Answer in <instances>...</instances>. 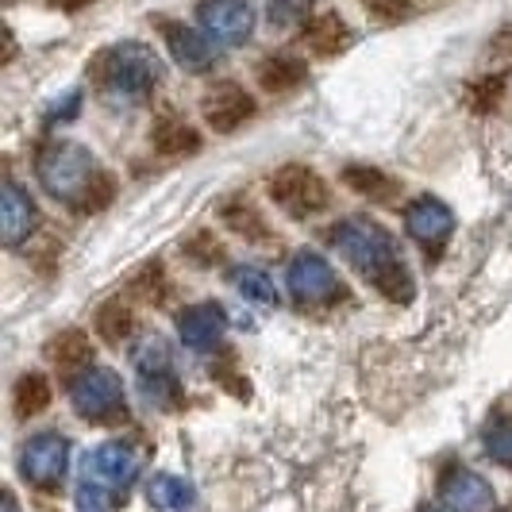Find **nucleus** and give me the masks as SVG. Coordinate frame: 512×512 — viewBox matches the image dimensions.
<instances>
[{"instance_id":"f257e3e1","label":"nucleus","mask_w":512,"mask_h":512,"mask_svg":"<svg viewBox=\"0 0 512 512\" xmlns=\"http://www.w3.org/2000/svg\"><path fill=\"white\" fill-rule=\"evenodd\" d=\"M328 235H332L335 251L347 258L382 297L397 301V305L412 301L416 285H412L409 266L393 255V239H389V231L382 224H374L366 216H351V220L335 224Z\"/></svg>"},{"instance_id":"f03ea898","label":"nucleus","mask_w":512,"mask_h":512,"mask_svg":"<svg viewBox=\"0 0 512 512\" xmlns=\"http://www.w3.org/2000/svg\"><path fill=\"white\" fill-rule=\"evenodd\" d=\"M89 70L104 93L120 97V101H139L162 81V62L143 43H116V47L97 54V62Z\"/></svg>"},{"instance_id":"7ed1b4c3","label":"nucleus","mask_w":512,"mask_h":512,"mask_svg":"<svg viewBox=\"0 0 512 512\" xmlns=\"http://www.w3.org/2000/svg\"><path fill=\"white\" fill-rule=\"evenodd\" d=\"M35 174H39V185L51 193L54 201H70V205H81L85 189L93 185V178L101 174L97 158L85 151L81 143H47L39 158H35Z\"/></svg>"},{"instance_id":"20e7f679","label":"nucleus","mask_w":512,"mask_h":512,"mask_svg":"<svg viewBox=\"0 0 512 512\" xmlns=\"http://www.w3.org/2000/svg\"><path fill=\"white\" fill-rule=\"evenodd\" d=\"M70 401L74 409L89 420V424H112L120 416H128V401H124V382L116 370L108 366H89L70 382Z\"/></svg>"},{"instance_id":"39448f33","label":"nucleus","mask_w":512,"mask_h":512,"mask_svg":"<svg viewBox=\"0 0 512 512\" xmlns=\"http://www.w3.org/2000/svg\"><path fill=\"white\" fill-rule=\"evenodd\" d=\"M266 189H270V201L282 208L285 216H293V220H308V216H316L320 208L328 205V185L308 166H282V170H274V178H270Z\"/></svg>"},{"instance_id":"423d86ee","label":"nucleus","mask_w":512,"mask_h":512,"mask_svg":"<svg viewBox=\"0 0 512 512\" xmlns=\"http://www.w3.org/2000/svg\"><path fill=\"white\" fill-rule=\"evenodd\" d=\"M66 466H70V439L58 436V432H39L24 443V455H20V470L35 489H54L62 486L66 478Z\"/></svg>"},{"instance_id":"0eeeda50","label":"nucleus","mask_w":512,"mask_h":512,"mask_svg":"<svg viewBox=\"0 0 512 512\" xmlns=\"http://www.w3.org/2000/svg\"><path fill=\"white\" fill-rule=\"evenodd\" d=\"M289 293L305 305H320V301H335L343 297V285L335 278V266L316 251H297L289 262Z\"/></svg>"},{"instance_id":"6e6552de","label":"nucleus","mask_w":512,"mask_h":512,"mask_svg":"<svg viewBox=\"0 0 512 512\" xmlns=\"http://www.w3.org/2000/svg\"><path fill=\"white\" fill-rule=\"evenodd\" d=\"M405 228L424 247V255L436 258L447 247L451 231H455V212L443 205L439 197H416L409 205V212H405Z\"/></svg>"},{"instance_id":"1a4fd4ad","label":"nucleus","mask_w":512,"mask_h":512,"mask_svg":"<svg viewBox=\"0 0 512 512\" xmlns=\"http://www.w3.org/2000/svg\"><path fill=\"white\" fill-rule=\"evenodd\" d=\"M201 27L216 43L239 47L255 31V8L247 0H205L201 4Z\"/></svg>"},{"instance_id":"9d476101","label":"nucleus","mask_w":512,"mask_h":512,"mask_svg":"<svg viewBox=\"0 0 512 512\" xmlns=\"http://www.w3.org/2000/svg\"><path fill=\"white\" fill-rule=\"evenodd\" d=\"M85 470H89V478H97L101 486L128 489L131 482L139 478L143 459H139V451H135L131 443L112 439V443H101V447H97V451L85 459Z\"/></svg>"},{"instance_id":"9b49d317","label":"nucleus","mask_w":512,"mask_h":512,"mask_svg":"<svg viewBox=\"0 0 512 512\" xmlns=\"http://www.w3.org/2000/svg\"><path fill=\"white\" fill-rule=\"evenodd\" d=\"M251 116H255V101H251V93H247L243 85H235V81L216 85L205 97V120L216 135H231L235 128H243Z\"/></svg>"},{"instance_id":"f8f14e48","label":"nucleus","mask_w":512,"mask_h":512,"mask_svg":"<svg viewBox=\"0 0 512 512\" xmlns=\"http://www.w3.org/2000/svg\"><path fill=\"white\" fill-rule=\"evenodd\" d=\"M162 35H166V51L174 54V62H178L181 70H189V74H201L208 70L212 62H216V39L208 35L205 27L197 31V27H185V24H162Z\"/></svg>"},{"instance_id":"ddd939ff","label":"nucleus","mask_w":512,"mask_h":512,"mask_svg":"<svg viewBox=\"0 0 512 512\" xmlns=\"http://www.w3.org/2000/svg\"><path fill=\"white\" fill-rule=\"evenodd\" d=\"M35 220H39V212H35L31 193L20 181L8 178L0 185V239L8 247H20L27 235L35 231Z\"/></svg>"},{"instance_id":"4468645a","label":"nucleus","mask_w":512,"mask_h":512,"mask_svg":"<svg viewBox=\"0 0 512 512\" xmlns=\"http://www.w3.org/2000/svg\"><path fill=\"white\" fill-rule=\"evenodd\" d=\"M224 328H228V316H224V308L212 305V301L189 305L178 316L181 343H185V347H193V351H208V347H216V343H220V335H224Z\"/></svg>"},{"instance_id":"2eb2a0df","label":"nucleus","mask_w":512,"mask_h":512,"mask_svg":"<svg viewBox=\"0 0 512 512\" xmlns=\"http://www.w3.org/2000/svg\"><path fill=\"white\" fill-rule=\"evenodd\" d=\"M443 501L455 512H489L493 509V489L474 470H451L443 478Z\"/></svg>"},{"instance_id":"dca6fc26","label":"nucleus","mask_w":512,"mask_h":512,"mask_svg":"<svg viewBox=\"0 0 512 512\" xmlns=\"http://www.w3.org/2000/svg\"><path fill=\"white\" fill-rule=\"evenodd\" d=\"M147 497L154 509L162 512H193L197 509V489L178 474H154L147 482Z\"/></svg>"},{"instance_id":"f3484780","label":"nucleus","mask_w":512,"mask_h":512,"mask_svg":"<svg viewBox=\"0 0 512 512\" xmlns=\"http://www.w3.org/2000/svg\"><path fill=\"white\" fill-rule=\"evenodd\" d=\"M151 143L158 154H166V158H174V154H197L201 151V135L189 128L185 120L178 116H162L151 131Z\"/></svg>"},{"instance_id":"a211bd4d","label":"nucleus","mask_w":512,"mask_h":512,"mask_svg":"<svg viewBox=\"0 0 512 512\" xmlns=\"http://www.w3.org/2000/svg\"><path fill=\"white\" fill-rule=\"evenodd\" d=\"M305 77H308V66L301 58H289V54H274V58H266V62L258 66V81H262L266 93H289V89H297Z\"/></svg>"},{"instance_id":"6ab92c4d","label":"nucleus","mask_w":512,"mask_h":512,"mask_svg":"<svg viewBox=\"0 0 512 512\" xmlns=\"http://www.w3.org/2000/svg\"><path fill=\"white\" fill-rule=\"evenodd\" d=\"M343 181H347L359 197L374 201V205H385V201H393V197L401 193V185L389 178V174H382V170H374V166H347V170H343Z\"/></svg>"},{"instance_id":"aec40b11","label":"nucleus","mask_w":512,"mask_h":512,"mask_svg":"<svg viewBox=\"0 0 512 512\" xmlns=\"http://www.w3.org/2000/svg\"><path fill=\"white\" fill-rule=\"evenodd\" d=\"M305 39L312 51L328 58V54H339L351 43V31H347V24H343L335 12H324V16H316V20L305 27Z\"/></svg>"},{"instance_id":"412c9836","label":"nucleus","mask_w":512,"mask_h":512,"mask_svg":"<svg viewBox=\"0 0 512 512\" xmlns=\"http://www.w3.org/2000/svg\"><path fill=\"white\" fill-rule=\"evenodd\" d=\"M47 359L54 366H62V370H74V366L93 359V339L81 328H66V332L54 335L51 343H47Z\"/></svg>"},{"instance_id":"4be33fe9","label":"nucleus","mask_w":512,"mask_h":512,"mask_svg":"<svg viewBox=\"0 0 512 512\" xmlns=\"http://www.w3.org/2000/svg\"><path fill=\"white\" fill-rule=\"evenodd\" d=\"M47 405H51V382H47V374H24L16 382V389H12V412L20 420H31V416H39Z\"/></svg>"},{"instance_id":"5701e85b","label":"nucleus","mask_w":512,"mask_h":512,"mask_svg":"<svg viewBox=\"0 0 512 512\" xmlns=\"http://www.w3.org/2000/svg\"><path fill=\"white\" fill-rule=\"evenodd\" d=\"M135 370H139L143 382H151V378H174L170 347H166L158 335H143L139 347H135Z\"/></svg>"},{"instance_id":"b1692460","label":"nucleus","mask_w":512,"mask_h":512,"mask_svg":"<svg viewBox=\"0 0 512 512\" xmlns=\"http://www.w3.org/2000/svg\"><path fill=\"white\" fill-rule=\"evenodd\" d=\"M235 289H239L247 301H255V305H274V297H278L270 274L258 270V266H239V270H235Z\"/></svg>"},{"instance_id":"393cba45","label":"nucleus","mask_w":512,"mask_h":512,"mask_svg":"<svg viewBox=\"0 0 512 512\" xmlns=\"http://www.w3.org/2000/svg\"><path fill=\"white\" fill-rule=\"evenodd\" d=\"M131 324H135V316H131V308L124 301H108L97 312V328H101V335L108 343H124L131 335Z\"/></svg>"},{"instance_id":"a878e982","label":"nucleus","mask_w":512,"mask_h":512,"mask_svg":"<svg viewBox=\"0 0 512 512\" xmlns=\"http://www.w3.org/2000/svg\"><path fill=\"white\" fill-rule=\"evenodd\" d=\"M224 220H228V228H235L239 235H247V239H270V228H266V220L258 216L251 205H243V201H228L224 205Z\"/></svg>"},{"instance_id":"bb28decb","label":"nucleus","mask_w":512,"mask_h":512,"mask_svg":"<svg viewBox=\"0 0 512 512\" xmlns=\"http://www.w3.org/2000/svg\"><path fill=\"white\" fill-rule=\"evenodd\" d=\"M116 201V178L108 174V170H101L97 178H93V185L85 189V197H81V208L85 212H104V208Z\"/></svg>"},{"instance_id":"cd10ccee","label":"nucleus","mask_w":512,"mask_h":512,"mask_svg":"<svg viewBox=\"0 0 512 512\" xmlns=\"http://www.w3.org/2000/svg\"><path fill=\"white\" fill-rule=\"evenodd\" d=\"M362 8L374 20H385V24H397V20L409 16V0H362Z\"/></svg>"},{"instance_id":"c85d7f7f","label":"nucleus","mask_w":512,"mask_h":512,"mask_svg":"<svg viewBox=\"0 0 512 512\" xmlns=\"http://www.w3.org/2000/svg\"><path fill=\"white\" fill-rule=\"evenodd\" d=\"M486 447H489V455H493V459L512 462V424H497V428H489Z\"/></svg>"},{"instance_id":"c756f323","label":"nucleus","mask_w":512,"mask_h":512,"mask_svg":"<svg viewBox=\"0 0 512 512\" xmlns=\"http://www.w3.org/2000/svg\"><path fill=\"white\" fill-rule=\"evenodd\" d=\"M77 509H81V512H104L101 482H85V486L77 489Z\"/></svg>"},{"instance_id":"7c9ffc66","label":"nucleus","mask_w":512,"mask_h":512,"mask_svg":"<svg viewBox=\"0 0 512 512\" xmlns=\"http://www.w3.org/2000/svg\"><path fill=\"white\" fill-rule=\"evenodd\" d=\"M497 97H501V81L497 77H486L482 85H474V108L478 112H489L497 104Z\"/></svg>"},{"instance_id":"2f4dec72","label":"nucleus","mask_w":512,"mask_h":512,"mask_svg":"<svg viewBox=\"0 0 512 512\" xmlns=\"http://www.w3.org/2000/svg\"><path fill=\"white\" fill-rule=\"evenodd\" d=\"M77 108H81V93H77V89H70L62 101H54V108H51V116H47V120H51V124H58V120H74Z\"/></svg>"},{"instance_id":"473e14b6","label":"nucleus","mask_w":512,"mask_h":512,"mask_svg":"<svg viewBox=\"0 0 512 512\" xmlns=\"http://www.w3.org/2000/svg\"><path fill=\"white\" fill-rule=\"evenodd\" d=\"M93 0H51V8H58V12H81V8H89Z\"/></svg>"},{"instance_id":"72a5a7b5","label":"nucleus","mask_w":512,"mask_h":512,"mask_svg":"<svg viewBox=\"0 0 512 512\" xmlns=\"http://www.w3.org/2000/svg\"><path fill=\"white\" fill-rule=\"evenodd\" d=\"M0 512H20V505H16V497H12V493H4V509Z\"/></svg>"},{"instance_id":"f704fd0d","label":"nucleus","mask_w":512,"mask_h":512,"mask_svg":"<svg viewBox=\"0 0 512 512\" xmlns=\"http://www.w3.org/2000/svg\"><path fill=\"white\" fill-rule=\"evenodd\" d=\"M424 512H443V509H424Z\"/></svg>"}]
</instances>
